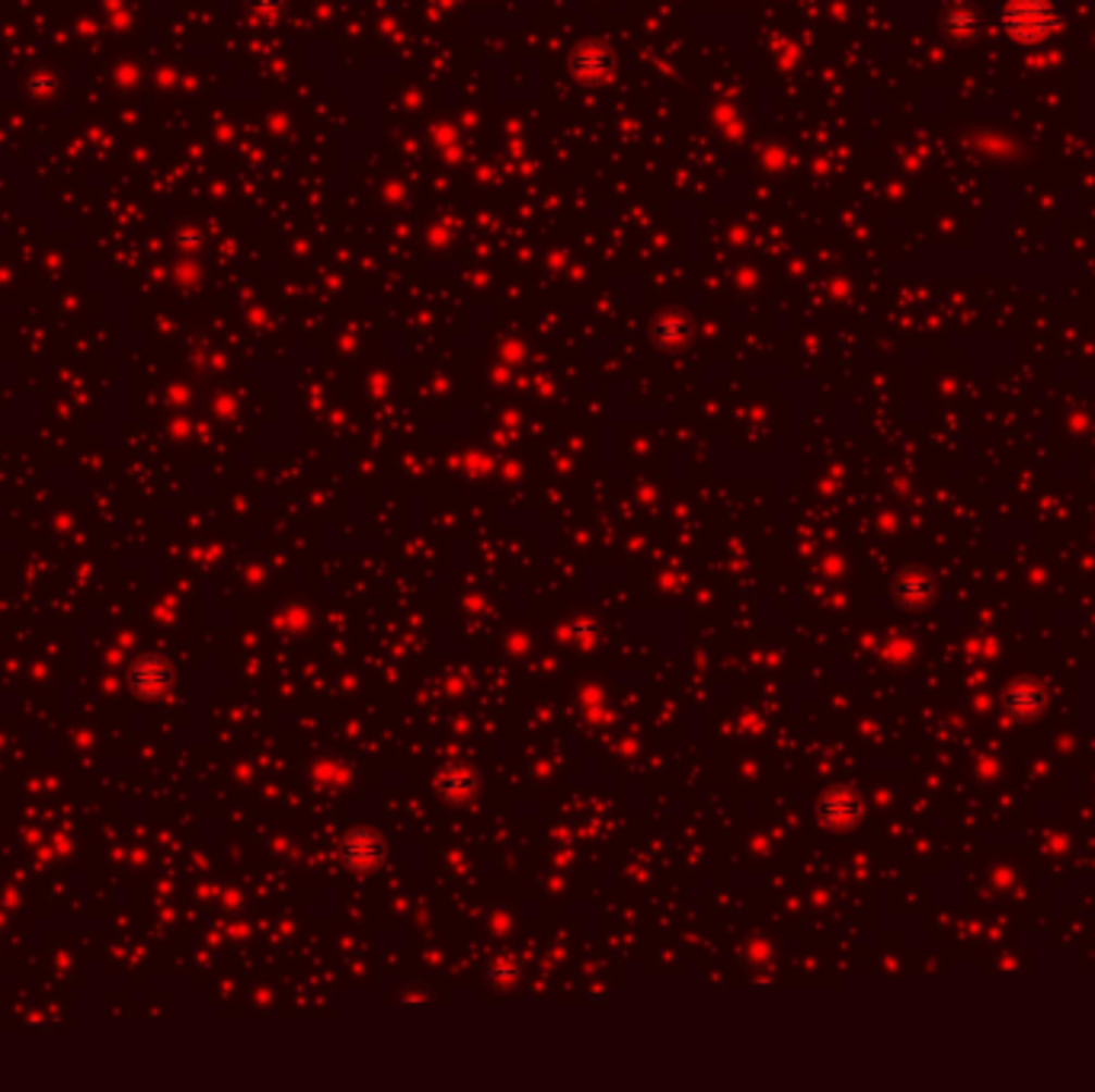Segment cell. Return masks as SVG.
Returning <instances> with one entry per match:
<instances>
[{
  "mask_svg": "<svg viewBox=\"0 0 1095 1092\" xmlns=\"http://www.w3.org/2000/svg\"><path fill=\"white\" fill-rule=\"evenodd\" d=\"M132 692L145 702H158L164 698L167 692L173 690V667L164 660V657H154V654H145L132 663Z\"/></svg>",
  "mask_w": 1095,
  "mask_h": 1092,
  "instance_id": "2",
  "label": "cell"
},
{
  "mask_svg": "<svg viewBox=\"0 0 1095 1092\" xmlns=\"http://www.w3.org/2000/svg\"><path fill=\"white\" fill-rule=\"evenodd\" d=\"M609 52L606 49H583V52H576V58H574V67H576V74H583V77H602L606 71H609Z\"/></svg>",
  "mask_w": 1095,
  "mask_h": 1092,
  "instance_id": "8",
  "label": "cell"
},
{
  "mask_svg": "<svg viewBox=\"0 0 1095 1092\" xmlns=\"http://www.w3.org/2000/svg\"><path fill=\"white\" fill-rule=\"evenodd\" d=\"M340 859L352 871H375L385 863V840L375 830H349L340 843Z\"/></svg>",
  "mask_w": 1095,
  "mask_h": 1092,
  "instance_id": "3",
  "label": "cell"
},
{
  "mask_svg": "<svg viewBox=\"0 0 1095 1092\" xmlns=\"http://www.w3.org/2000/svg\"><path fill=\"white\" fill-rule=\"evenodd\" d=\"M477 792V775L468 769V766H449L443 775H439V795L452 805H464L471 802Z\"/></svg>",
  "mask_w": 1095,
  "mask_h": 1092,
  "instance_id": "5",
  "label": "cell"
},
{
  "mask_svg": "<svg viewBox=\"0 0 1095 1092\" xmlns=\"http://www.w3.org/2000/svg\"><path fill=\"white\" fill-rule=\"evenodd\" d=\"M1041 702H1044V695H1041V690L1037 686H1032V683H1022V686H1016V690L1009 692V711L1012 715H1037L1041 711Z\"/></svg>",
  "mask_w": 1095,
  "mask_h": 1092,
  "instance_id": "7",
  "label": "cell"
},
{
  "mask_svg": "<svg viewBox=\"0 0 1095 1092\" xmlns=\"http://www.w3.org/2000/svg\"><path fill=\"white\" fill-rule=\"evenodd\" d=\"M820 820L830 830H849L862 820V802L853 789H833L820 802Z\"/></svg>",
  "mask_w": 1095,
  "mask_h": 1092,
  "instance_id": "4",
  "label": "cell"
},
{
  "mask_svg": "<svg viewBox=\"0 0 1095 1092\" xmlns=\"http://www.w3.org/2000/svg\"><path fill=\"white\" fill-rule=\"evenodd\" d=\"M948 26H951L955 33H974V26H978V16H974V13H968V10H961V13H955V16L948 20Z\"/></svg>",
  "mask_w": 1095,
  "mask_h": 1092,
  "instance_id": "9",
  "label": "cell"
},
{
  "mask_svg": "<svg viewBox=\"0 0 1095 1092\" xmlns=\"http://www.w3.org/2000/svg\"><path fill=\"white\" fill-rule=\"evenodd\" d=\"M1003 26L1016 42L1037 46L1060 29V13L1050 0H1009L1003 10Z\"/></svg>",
  "mask_w": 1095,
  "mask_h": 1092,
  "instance_id": "1",
  "label": "cell"
},
{
  "mask_svg": "<svg viewBox=\"0 0 1095 1092\" xmlns=\"http://www.w3.org/2000/svg\"><path fill=\"white\" fill-rule=\"evenodd\" d=\"M929 596H932V583H929V576H900V583H897V599L904 603V606H922V603H929Z\"/></svg>",
  "mask_w": 1095,
  "mask_h": 1092,
  "instance_id": "6",
  "label": "cell"
}]
</instances>
